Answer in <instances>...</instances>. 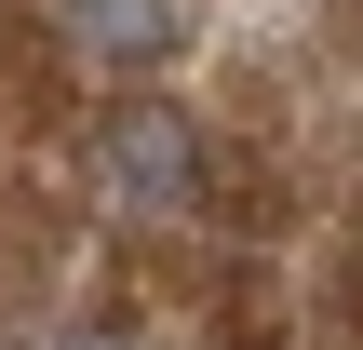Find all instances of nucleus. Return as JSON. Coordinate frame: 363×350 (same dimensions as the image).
Masks as SVG:
<instances>
[{
    "mask_svg": "<svg viewBox=\"0 0 363 350\" xmlns=\"http://www.w3.org/2000/svg\"><path fill=\"white\" fill-rule=\"evenodd\" d=\"M94 175H108V202H135V216H175V202H202V135H189V108H162V94L108 108V135H94Z\"/></svg>",
    "mask_w": 363,
    "mask_h": 350,
    "instance_id": "obj_1",
    "label": "nucleus"
},
{
    "mask_svg": "<svg viewBox=\"0 0 363 350\" xmlns=\"http://www.w3.org/2000/svg\"><path fill=\"white\" fill-rule=\"evenodd\" d=\"M67 27H81L94 54H121V67H148V54L175 40V0H67Z\"/></svg>",
    "mask_w": 363,
    "mask_h": 350,
    "instance_id": "obj_2",
    "label": "nucleus"
},
{
    "mask_svg": "<svg viewBox=\"0 0 363 350\" xmlns=\"http://www.w3.org/2000/svg\"><path fill=\"white\" fill-rule=\"evenodd\" d=\"M67 350H108V337H94V324H81V337H67Z\"/></svg>",
    "mask_w": 363,
    "mask_h": 350,
    "instance_id": "obj_3",
    "label": "nucleus"
}]
</instances>
